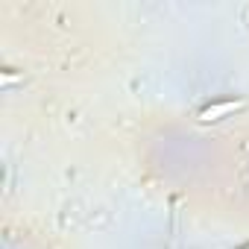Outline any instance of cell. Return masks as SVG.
<instances>
[{"label":"cell","mask_w":249,"mask_h":249,"mask_svg":"<svg viewBox=\"0 0 249 249\" xmlns=\"http://www.w3.org/2000/svg\"><path fill=\"white\" fill-rule=\"evenodd\" d=\"M243 108V100H220V103H208L199 114H196V120L199 123H214V120H223V117H229V114H234V111H240Z\"/></svg>","instance_id":"obj_1"},{"label":"cell","mask_w":249,"mask_h":249,"mask_svg":"<svg viewBox=\"0 0 249 249\" xmlns=\"http://www.w3.org/2000/svg\"><path fill=\"white\" fill-rule=\"evenodd\" d=\"M240 249H249V243H246V246H240Z\"/></svg>","instance_id":"obj_2"}]
</instances>
